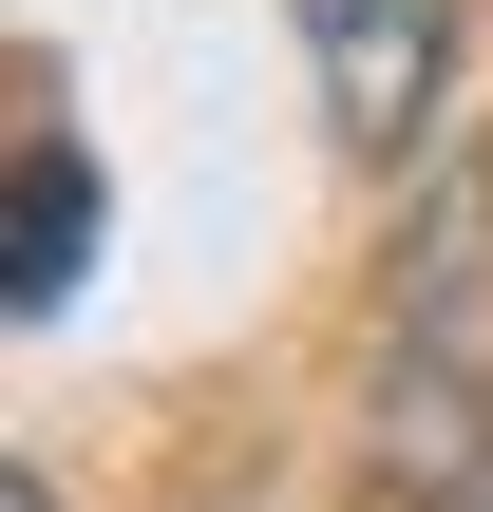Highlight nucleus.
Returning <instances> with one entry per match:
<instances>
[{"instance_id":"obj_2","label":"nucleus","mask_w":493,"mask_h":512,"mask_svg":"<svg viewBox=\"0 0 493 512\" xmlns=\"http://www.w3.org/2000/svg\"><path fill=\"white\" fill-rule=\"evenodd\" d=\"M76 247H95V171H76V133H19V304H57Z\"/></svg>"},{"instance_id":"obj_1","label":"nucleus","mask_w":493,"mask_h":512,"mask_svg":"<svg viewBox=\"0 0 493 512\" xmlns=\"http://www.w3.org/2000/svg\"><path fill=\"white\" fill-rule=\"evenodd\" d=\"M304 19V76H323V133L361 171H399L456 95V0H285Z\"/></svg>"}]
</instances>
